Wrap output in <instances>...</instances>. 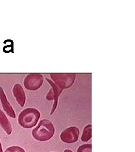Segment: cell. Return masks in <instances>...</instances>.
Here are the masks:
<instances>
[{
    "label": "cell",
    "mask_w": 135,
    "mask_h": 152,
    "mask_svg": "<svg viewBox=\"0 0 135 152\" xmlns=\"http://www.w3.org/2000/svg\"><path fill=\"white\" fill-rule=\"evenodd\" d=\"M55 129L53 123L47 119L41 120L38 125L32 131L33 138L39 141L50 140L55 134Z\"/></svg>",
    "instance_id": "obj_1"
},
{
    "label": "cell",
    "mask_w": 135,
    "mask_h": 152,
    "mask_svg": "<svg viewBox=\"0 0 135 152\" xmlns=\"http://www.w3.org/2000/svg\"><path fill=\"white\" fill-rule=\"evenodd\" d=\"M41 117V113L37 109L28 108L20 113L18 122L24 129H31L37 125Z\"/></svg>",
    "instance_id": "obj_2"
},
{
    "label": "cell",
    "mask_w": 135,
    "mask_h": 152,
    "mask_svg": "<svg viewBox=\"0 0 135 152\" xmlns=\"http://www.w3.org/2000/svg\"><path fill=\"white\" fill-rule=\"evenodd\" d=\"M50 77L54 83L64 90L70 88L76 80V73H50Z\"/></svg>",
    "instance_id": "obj_3"
},
{
    "label": "cell",
    "mask_w": 135,
    "mask_h": 152,
    "mask_svg": "<svg viewBox=\"0 0 135 152\" xmlns=\"http://www.w3.org/2000/svg\"><path fill=\"white\" fill-rule=\"evenodd\" d=\"M43 81V77L41 74L31 73L25 77L24 86L28 90L35 91L42 86Z\"/></svg>",
    "instance_id": "obj_4"
},
{
    "label": "cell",
    "mask_w": 135,
    "mask_h": 152,
    "mask_svg": "<svg viewBox=\"0 0 135 152\" xmlns=\"http://www.w3.org/2000/svg\"><path fill=\"white\" fill-rule=\"evenodd\" d=\"M46 80L49 82L50 85L51 87V88L50 89L49 92L46 96V99L49 101H51V100L54 101V103L50 112V115H52L54 113V112H55L56 109L58 107L59 98L61 92H63V90L60 88L58 86H56L52 80H50L47 78H46Z\"/></svg>",
    "instance_id": "obj_5"
},
{
    "label": "cell",
    "mask_w": 135,
    "mask_h": 152,
    "mask_svg": "<svg viewBox=\"0 0 135 152\" xmlns=\"http://www.w3.org/2000/svg\"><path fill=\"white\" fill-rule=\"evenodd\" d=\"M80 130L76 126H71L63 131L60 134L61 140L66 144L74 143L78 140Z\"/></svg>",
    "instance_id": "obj_6"
},
{
    "label": "cell",
    "mask_w": 135,
    "mask_h": 152,
    "mask_svg": "<svg viewBox=\"0 0 135 152\" xmlns=\"http://www.w3.org/2000/svg\"><path fill=\"white\" fill-rule=\"evenodd\" d=\"M0 101L1 103L3 109L5 112L6 113L12 118H16L15 112L11 106V104L7 100L5 93L2 87H0Z\"/></svg>",
    "instance_id": "obj_7"
},
{
    "label": "cell",
    "mask_w": 135,
    "mask_h": 152,
    "mask_svg": "<svg viewBox=\"0 0 135 152\" xmlns=\"http://www.w3.org/2000/svg\"><path fill=\"white\" fill-rule=\"evenodd\" d=\"M12 93L17 103L20 107H23L26 103V96L22 86L19 83L15 84L12 88Z\"/></svg>",
    "instance_id": "obj_8"
},
{
    "label": "cell",
    "mask_w": 135,
    "mask_h": 152,
    "mask_svg": "<svg viewBox=\"0 0 135 152\" xmlns=\"http://www.w3.org/2000/svg\"><path fill=\"white\" fill-rule=\"evenodd\" d=\"M0 126L7 135H10L12 133V128L10 121L5 114L0 109Z\"/></svg>",
    "instance_id": "obj_9"
},
{
    "label": "cell",
    "mask_w": 135,
    "mask_h": 152,
    "mask_svg": "<svg viewBox=\"0 0 135 152\" xmlns=\"http://www.w3.org/2000/svg\"><path fill=\"white\" fill-rule=\"evenodd\" d=\"M92 137V125L91 124L86 126L82 132L81 136V141L83 142H87L91 140Z\"/></svg>",
    "instance_id": "obj_10"
},
{
    "label": "cell",
    "mask_w": 135,
    "mask_h": 152,
    "mask_svg": "<svg viewBox=\"0 0 135 152\" xmlns=\"http://www.w3.org/2000/svg\"><path fill=\"white\" fill-rule=\"evenodd\" d=\"M77 152H92V144H85L78 147Z\"/></svg>",
    "instance_id": "obj_11"
},
{
    "label": "cell",
    "mask_w": 135,
    "mask_h": 152,
    "mask_svg": "<svg viewBox=\"0 0 135 152\" xmlns=\"http://www.w3.org/2000/svg\"><path fill=\"white\" fill-rule=\"evenodd\" d=\"M5 152H26V151L19 146H11L6 148Z\"/></svg>",
    "instance_id": "obj_12"
},
{
    "label": "cell",
    "mask_w": 135,
    "mask_h": 152,
    "mask_svg": "<svg viewBox=\"0 0 135 152\" xmlns=\"http://www.w3.org/2000/svg\"><path fill=\"white\" fill-rule=\"evenodd\" d=\"M0 152H3V150H2V144H1V140H0Z\"/></svg>",
    "instance_id": "obj_13"
},
{
    "label": "cell",
    "mask_w": 135,
    "mask_h": 152,
    "mask_svg": "<svg viewBox=\"0 0 135 152\" xmlns=\"http://www.w3.org/2000/svg\"><path fill=\"white\" fill-rule=\"evenodd\" d=\"M64 152H73L72 151H71L70 149H65L64 151Z\"/></svg>",
    "instance_id": "obj_14"
}]
</instances>
